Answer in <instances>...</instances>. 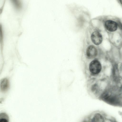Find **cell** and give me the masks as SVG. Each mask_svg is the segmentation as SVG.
<instances>
[{
    "mask_svg": "<svg viewBox=\"0 0 122 122\" xmlns=\"http://www.w3.org/2000/svg\"><path fill=\"white\" fill-rule=\"evenodd\" d=\"M9 118L8 114L5 112L0 114V122H9Z\"/></svg>",
    "mask_w": 122,
    "mask_h": 122,
    "instance_id": "obj_7",
    "label": "cell"
},
{
    "mask_svg": "<svg viewBox=\"0 0 122 122\" xmlns=\"http://www.w3.org/2000/svg\"><path fill=\"white\" fill-rule=\"evenodd\" d=\"M91 38L92 41L96 45H98L102 42V36L98 32H93L91 34Z\"/></svg>",
    "mask_w": 122,
    "mask_h": 122,
    "instance_id": "obj_4",
    "label": "cell"
},
{
    "mask_svg": "<svg viewBox=\"0 0 122 122\" xmlns=\"http://www.w3.org/2000/svg\"><path fill=\"white\" fill-rule=\"evenodd\" d=\"M88 118L89 122H106L107 120L105 115L99 112L93 113Z\"/></svg>",
    "mask_w": 122,
    "mask_h": 122,
    "instance_id": "obj_2",
    "label": "cell"
},
{
    "mask_svg": "<svg viewBox=\"0 0 122 122\" xmlns=\"http://www.w3.org/2000/svg\"><path fill=\"white\" fill-rule=\"evenodd\" d=\"M97 54V50L94 46H90L87 48L86 55L88 59L91 60L95 59Z\"/></svg>",
    "mask_w": 122,
    "mask_h": 122,
    "instance_id": "obj_3",
    "label": "cell"
},
{
    "mask_svg": "<svg viewBox=\"0 0 122 122\" xmlns=\"http://www.w3.org/2000/svg\"><path fill=\"white\" fill-rule=\"evenodd\" d=\"M120 29L122 30V24L120 22H118L117 23Z\"/></svg>",
    "mask_w": 122,
    "mask_h": 122,
    "instance_id": "obj_8",
    "label": "cell"
},
{
    "mask_svg": "<svg viewBox=\"0 0 122 122\" xmlns=\"http://www.w3.org/2000/svg\"><path fill=\"white\" fill-rule=\"evenodd\" d=\"M120 1L121 4H122V0H120Z\"/></svg>",
    "mask_w": 122,
    "mask_h": 122,
    "instance_id": "obj_9",
    "label": "cell"
},
{
    "mask_svg": "<svg viewBox=\"0 0 122 122\" xmlns=\"http://www.w3.org/2000/svg\"><path fill=\"white\" fill-rule=\"evenodd\" d=\"M105 26L107 29L111 32L115 31L117 28V23L111 20L107 21L105 23Z\"/></svg>",
    "mask_w": 122,
    "mask_h": 122,
    "instance_id": "obj_5",
    "label": "cell"
},
{
    "mask_svg": "<svg viewBox=\"0 0 122 122\" xmlns=\"http://www.w3.org/2000/svg\"><path fill=\"white\" fill-rule=\"evenodd\" d=\"M9 86V82L8 80L6 78L2 79L0 82V88L1 91L5 92L8 89Z\"/></svg>",
    "mask_w": 122,
    "mask_h": 122,
    "instance_id": "obj_6",
    "label": "cell"
},
{
    "mask_svg": "<svg viewBox=\"0 0 122 122\" xmlns=\"http://www.w3.org/2000/svg\"><path fill=\"white\" fill-rule=\"evenodd\" d=\"M103 66L101 62L96 58L93 59L90 63L88 69L90 74L92 75L97 76L102 71Z\"/></svg>",
    "mask_w": 122,
    "mask_h": 122,
    "instance_id": "obj_1",
    "label": "cell"
}]
</instances>
